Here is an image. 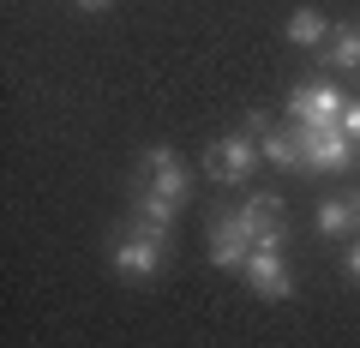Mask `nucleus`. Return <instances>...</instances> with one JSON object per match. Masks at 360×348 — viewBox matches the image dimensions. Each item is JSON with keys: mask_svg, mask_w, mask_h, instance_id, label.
Wrapping results in <instances>:
<instances>
[{"mask_svg": "<svg viewBox=\"0 0 360 348\" xmlns=\"http://www.w3.org/2000/svg\"><path fill=\"white\" fill-rule=\"evenodd\" d=\"M264 162V150H258V132H229V138H217L205 150V174L222 186H240L252 168Z\"/></svg>", "mask_w": 360, "mask_h": 348, "instance_id": "nucleus-1", "label": "nucleus"}, {"mask_svg": "<svg viewBox=\"0 0 360 348\" xmlns=\"http://www.w3.org/2000/svg\"><path fill=\"white\" fill-rule=\"evenodd\" d=\"M295 132H300V156H307L312 174H342V168H354L360 144L342 127H295Z\"/></svg>", "mask_w": 360, "mask_h": 348, "instance_id": "nucleus-2", "label": "nucleus"}, {"mask_svg": "<svg viewBox=\"0 0 360 348\" xmlns=\"http://www.w3.org/2000/svg\"><path fill=\"white\" fill-rule=\"evenodd\" d=\"M283 108H288V120H295V127H342L348 96L336 91V84H295Z\"/></svg>", "mask_w": 360, "mask_h": 348, "instance_id": "nucleus-3", "label": "nucleus"}, {"mask_svg": "<svg viewBox=\"0 0 360 348\" xmlns=\"http://www.w3.org/2000/svg\"><path fill=\"white\" fill-rule=\"evenodd\" d=\"M234 222L246 228V240L252 246H283L288 228H283V198L276 193H252L246 205H234Z\"/></svg>", "mask_w": 360, "mask_h": 348, "instance_id": "nucleus-4", "label": "nucleus"}, {"mask_svg": "<svg viewBox=\"0 0 360 348\" xmlns=\"http://www.w3.org/2000/svg\"><path fill=\"white\" fill-rule=\"evenodd\" d=\"M115 271L127 276V283H150V276H162V240L144 228H127L115 240Z\"/></svg>", "mask_w": 360, "mask_h": 348, "instance_id": "nucleus-5", "label": "nucleus"}, {"mask_svg": "<svg viewBox=\"0 0 360 348\" xmlns=\"http://www.w3.org/2000/svg\"><path fill=\"white\" fill-rule=\"evenodd\" d=\"M139 168H144V186H156L162 198L186 205V193H193V174H186V162H180L168 144H150V150L139 156Z\"/></svg>", "mask_w": 360, "mask_h": 348, "instance_id": "nucleus-6", "label": "nucleus"}, {"mask_svg": "<svg viewBox=\"0 0 360 348\" xmlns=\"http://www.w3.org/2000/svg\"><path fill=\"white\" fill-rule=\"evenodd\" d=\"M246 288H252L258 300H288V264H283V246H252V258L240 264Z\"/></svg>", "mask_w": 360, "mask_h": 348, "instance_id": "nucleus-7", "label": "nucleus"}, {"mask_svg": "<svg viewBox=\"0 0 360 348\" xmlns=\"http://www.w3.org/2000/svg\"><path fill=\"white\" fill-rule=\"evenodd\" d=\"M246 258H252L246 228L234 222V210H217V222H210V264H217V271H240Z\"/></svg>", "mask_w": 360, "mask_h": 348, "instance_id": "nucleus-8", "label": "nucleus"}, {"mask_svg": "<svg viewBox=\"0 0 360 348\" xmlns=\"http://www.w3.org/2000/svg\"><path fill=\"white\" fill-rule=\"evenodd\" d=\"M174 198H162L156 186H139V198H132V222L127 228H144V234H156V240H168V228H174Z\"/></svg>", "mask_w": 360, "mask_h": 348, "instance_id": "nucleus-9", "label": "nucleus"}, {"mask_svg": "<svg viewBox=\"0 0 360 348\" xmlns=\"http://www.w3.org/2000/svg\"><path fill=\"white\" fill-rule=\"evenodd\" d=\"M258 150H264V162H270V168H283V174H300V168H307L295 120H288V127H270V132H258Z\"/></svg>", "mask_w": 360, "mask_h": 348, "instance_id": "nucleus-10", "label": "nucleus"}, {"mask_svg": "<svg viewBox=\"0 0 360 348\" xmlns=\"http://www.w3.org/2000/svg\"><path fill=\"white\" fill-rule=\"evenodd\" d=\"M312 228H319L324 240H336V234H354V228H360V193H348V198H324L319 217H312Z\"/></svg>", "mask_w": 360, "mask_h": 348, "instance_id": "nucleus-11", "label": "nucleus"}, {"mask_svg": "<svg viewBox=\"0 0 360 348\" xmlns=\"http://www.w3.org/2000/svg\"><path fill=\"white\" fill-rule=\"evenodd\" d=\"M283 37L295 42V49H324V42H330V25H324L319 6H295L288 25H283Z\"/></svg>", "mask_w": 360, "mask_h": 348, "instance_id": "nucleus-12", "label": "nucleus"}, {"mask_svg": "<svg viewBox=\"0 0 360 348\" xmlns=\"http://www.w3.org/2000/svg\"><path fill=\"white\" fill-rule=\"evenodd\" d=\"M324 66H342V72H360V25H342L330 42H324Z\"/></svg>", "mask_w": 360, "mask_h": 348, "instance_id": "nucleus-13", "label": "nucleus"}, {"mask_svg": "<svg viewBox=\"0 0 360 348\" xmlns=\"http://www.w3.org/2000/svg\"><path fill=\"white\" fill-rule=\"evenodd\" d=\"M342 276H348V283H360V240H348V252H342Z\"/></svg>", "mask_w": 360, "mask_h": 348, "instance_id": "nucleus-14", "label": "nucleus"}, {"mask_svg": "<svg viewBox=\"0 0 360 348\" xmlns=\"http://www.w3.org/2000/svg\"><path fill=\"white\" fill-rule=\"evenodd\" d=\"M342 132H348V138L360 144V96H354V103H348V115H342Z\"/></svg>", "mask_w": 360, "mask_h": 348, "instance_id": "nucleus-15", "label": "nucleus"}, {"mask_svg": "<svg viewBox=\"0 0 360 348\" xmlns=\"http://www.w3.org/2000/svg\"><path fill=\"white\" fill-rule=\"evenodd\" d=\"M78 6H90V13H96V6H108V0H78Z\"/></svg>", "mask_w": 360, "mask_h": 348, "instance_id": "nucleus-16", "label": "nucleus"}]
</instances>
